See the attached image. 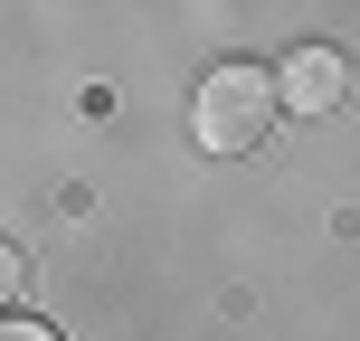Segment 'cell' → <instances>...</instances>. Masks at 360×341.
Returning a JSON list of instances; mask_svg holds the SVG:
<instances>
[{"label": "cell", "mask_w": 360, "mask_h": 341, "mask_svg": "<svg viewBox=\"0 0 360 341\" xmlns=\"http://www.w3.org/2000/svg\"><path fill=\"white\" fill-rule=\"evenodd\" d=\"M342 95H351V57L323 48V38H313V48H294L285 67H275V114H332Z\"/></svg>", "instance_id": "2"}, {"label": "cell", "mask_w": 360, "mask_h": 341, "mask_svg": "<svg viewBox=\"0 0 360 341\" xmlns=\"http://www.w3.org/2000/svg\"><path fill=\"white\" fill-rule=\"evenodd\" d=\"M19 285H29V256H19V247H10V237H0V313H10V304H19Z\"/></svg>", "instance_id": "3"}, {"label": "cell", "mask_w": 360, "mask_h": 341, "mask_svg": "<svg viewBox=\"0 0 360 341\" xmlns=\"http://www.w3.org/2000/svg\"><path fill=\"white\" fill-rule=\"evenodd\" d=\"M0 341H67L57 323H19V313H0Z\"/></svg>", "instance_id": "4"}, {"label": "cell", "mask_w": 360, "mask_h": 341, "mask_svg": "<svg viewBox=\"0 0 360 341\" xmlns=\"http://www.w3.org/2000/svg\"><path fill=\"white\" fill-rule=\"evenodd\" d=\"M266 124H275V76H266V67L228 57V67L199 76V95H190V133H199V152L237 162V152L266 143Z\"/></svg>", "instance_id": "1"}]
</instances>
